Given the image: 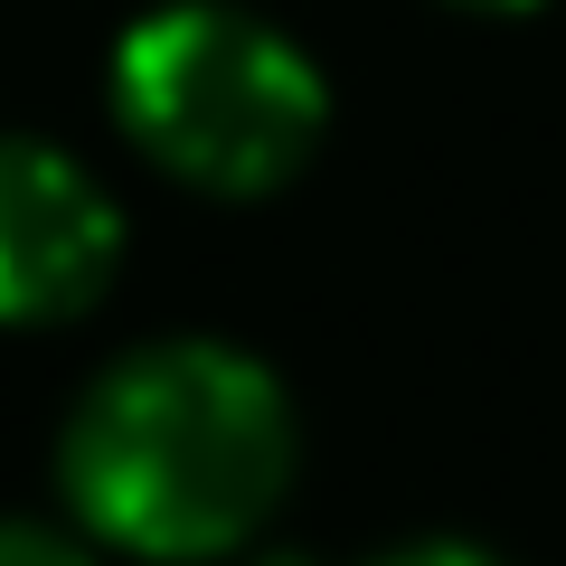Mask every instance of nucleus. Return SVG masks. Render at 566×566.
<instances>
[{
  "mask_svg": "<svg viewBox=\"0 0 566 566\" xmlns=\"http://www.w3.org/2000/svg\"><path fill=\"white\" fill-rule=\"evenodd\" d=\"M387 566H491L482 547H406V557H387Z\"/></svg>",
  "mask_w": 566,
  "mask_h": 566,
  "instance_id": "39448f33",
  "label": "nucleus"
},
{
  "mask_svg": "<svg viewBox=\"0 0 566 566\" xmlns=\"http://www.w3.org/2000/svg\"><path fill=\"white\" fill-rule=\"evenodd\" d=\"M472 10H528V0H472Z\"/></svg>",
  "mask_w": 566,
  "mask_h": 566,
  "instance_id": "423d86ee",
  "label": "nucleus"
},
{
  "mask_svg": "<svg viewBox=\"0 0 566 566\" xmlns=\"http://www.w3.org/2000/svg\"><path fill=\"white\" fill-rule=\"evenodd\" d=\"M66 501L104 547L151 566L227 557L293 482V406L274 368L218 340H161L104 368L66 424Z\"/></svg>",
  "mask_w": 566,
  "mask_h": 566,
  "instance_id": "f257e3e1",
  "label": "nucleus"
},
{
  "mask_svg": "<svg viewBox=\"0 0 566 566\" xmlns=\"http://www.w3.org/2000/svg\"><path fill=\"white\" fill-rule=\"evenodd\" d=\"M123 133L208 199H264L312 161L331 123V85L283 29L227 0H170L114 48Z\"/></svg>",
  "mask_w": 566,
  "mask_h": 566,
  "instance_id": "f03ea898",
  "label": "nucleus"
},
{
  "mask_svg": "<svg viewBox=\"0 0 566 566\" xmlns=\"http://www.w3.org/2000/svg\"><path fill=\"white\" fill-rule=\"evenodd\" d=\"M123 218L95 170L48 142H0V322L39 331L85 312L114 283Z\"/></svg>",
  "mask_w": 566,
  "mask_h": 566,
  "instance_id": "7ed1b4c3",
  "label": "nucleus"
},
{
  "mask_svg": "<svg viewBox=\"0 0 566 566\" xmlns=\"http://www.w3.org/2000/svg\"><path fill=\"white\" fill-rule=\"evenodd\" d=\"M0 566H85V547H66L57 528H29V520H10V528H0Z\"/></svg>",
  "mask_w": 566,
  "mask_h": 566,
  "instance_id": "20e7f679",
  "label": "nucleus"
}]
</instances>
